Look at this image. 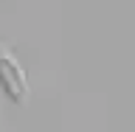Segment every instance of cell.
<instances>
[{
	"label": "cell",
	"instance_id": "cell-1",
	"mask_svg": "<svg viewBox=\"0 0 135 132\" xmlns=\"http://www.w3.org/2000/svg\"><path fill=\"white\" fill-rule=\"evenodd\" d=\"M0 84L6 87V93L11 96L14 101H23L25 96V76H23V67L17 65L8 51L0 48Z\"/></svg>",
	"mask_w": 135,
	"mask_h": 132
}]
</instances>
